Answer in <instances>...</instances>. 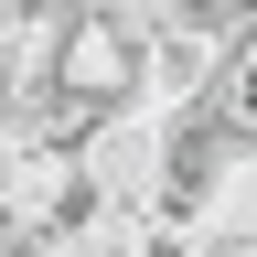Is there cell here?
Listing matches in <instances>:
<instances>
[{"mask_svg":"<svg viewBox=\"0 0 257 257\" xmlns=\"http://www.w3.org/2000/svg\"><path fill=\"white\" fill-rule=\"evenodd\" d=\"M193 107L225 128V150H257V11H246V22L204 54V86H193Z\"/></svg>","mask_w":257,"mask_h":257,"instance_id":"obj_1","label":"cell"}]
</instances>
